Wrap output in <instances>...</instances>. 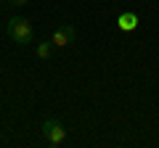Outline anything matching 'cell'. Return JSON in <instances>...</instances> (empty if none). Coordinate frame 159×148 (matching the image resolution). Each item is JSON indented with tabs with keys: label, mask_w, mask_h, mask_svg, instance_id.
<instances>
[{
	"label": "cell",
	"mask_w": 159,
	"mask_h": 148,
	"mask_svg": "<svg viewBox=\"0 0 159 148\" xmlns=\"http://www.w3.org/2000/svg\"><path fill=\"white\" fill-rule=\"evenodd\" d=\"M74 40H77V29L72 24H58L53 37H51L53 48H69V45H74Z\"/></svg>",
	"instance_id": "cell-3"
},
{
	"label": "cell",
	"mask_w": 159,
	"mask_h": 148,
	"mask_svg": "<svg viewBox=\"0 0 159 148\" xmlns=\"http://www.w3.org/2000/svg\"><path fill=\"white\" fill-rule=\"evenodd\" d=\"M34 53H37V58H40V61H51V56H53V42H51V40H43V42H37Z\"/></svg>",
	"instance_id": "cell-5"
},
{
	"label": "cell",
	"mask_w": 159,
	"mask_h": 148,
	"mask_svg": "<svg viewBox=\"0 0 159 148\" xmlns=\"http://www.w3.org/2000/svg\"><path fill=\"white\" fill-rule=\"evenodd\" d=\"M40 132H43V137H45L48 146H64L66 143V130H64V124L58 119H43V124H40Z\"/></svg>",
	"instance_id": "cell-2"
},
{
	"label": "cell",
	"mask_w": 159,
	"mask_h": 148,
	"mask_svg": "<svg viewBox=\"0 0 159 148\" xmlns=\"http://www.w3.org/2000/svg\"><path fill=\"white\" fill-rule=\"evenodd\" d=\"M0 6H3V0H0Z\"/></svg>",
	"instance_id": "cell-7"
},
{
	"label": "cell",
	"mask_w": 159,
	"mask_h": 148,
	"mask_svg": "<svg viewBox=\"0 0 159 148\" xmlns=\"http://www.w3.org/2000/svg\"><path fill=\"white\" fill-rule=\"evenodd\" d=\"M6 34L16 42V45H34L32 24H29L24 16H11V19H8V21H6Z\"/></svg>",
	"instance_id": "cell-1"
},
{
	"label": "cell",
	"mask_w": 159,
	"mask_h": 148,
	"mask_svg": "<svg viewBox=\"0 0 159 148\" xmlns=\"http://www.w3.org/2000/svg\"><path fill=\"white\" fill-rule=\"evenodd\" d=\"M138 24H141V19H138V13H133V11H125V13L117 16V27L122 29V32H135Z\"/></svg>",
	"instance_id": "cell-4"
},
{
	"label": "cell",
	"mask_w": 159,
	"mask_h": 148,
	"mask_svg": "<svg viewBox=\"0 0 159 148\" xmlns=\"http://www.w3.org/2000/svg\"><path fill=\"white\" fill-rule=\"evenodd\" d=\"M8 3H11V6H27L29 0H8Z\"/></svg>",
	"instance_id": "cell-6"
}]
</instances>
